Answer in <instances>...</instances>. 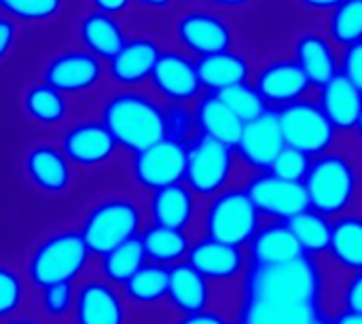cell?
<instances>
[{
    "instance_id": "1",
    "label": "cell",
    "mask_w": 362,
    "mask_h": 324,
    "mask_svg": "<svg viewBox=\"0 0 362 324\" xmlns=\"http://www.w3.org/2000/svg\"><path fill=\"white\" fill-rule=\"evenodd\" d=\"M327 282L329 276L322 263L308 257L278 267H250L242 289V306H310L325 312Z\"/></svg>"
},
{
    "instance_id": "2",
    "label": "cell",
    "mask_w": 362,
    "mask_h": 324,
    "mask_svg": "<svg viewBox=\"0 0 362 324\" xmlns=\"http://www.w3.org/2000/svg\"><path fill=\"white\" fill-rule=\"evenodd\" d=\"M98 117L125 155L165 138L163 102L144 89H112L100 100Z\"/></svg>"
},
{
    "instance_id": "3",
    "label": "cell",
    "mask_w": 362,
    "mask_h": 324,
    "mask_svg": "<svg viewBox=\"0 0 362 324\" xmlns=\"http://www.w3.org/2000/svg\"><path fill=\"white\" fill-rule=\"evenodd\" d=\"M362 155L350 149H331L312 159L303 180L310 208L327 219H337L361 206Z\"/></svg>"
},
{
    "instance_id": "4",
    "label": "cell",
    "mask_w": 362,
    "mask_h": 324,
    "mask_svg": "<svg viewBox=\"0 0 362 324\" xmlns=\"http://www.w3.org/2000/svg\"><path fill=\"white\" fill-rule=\"evenodd\" d=\"M146 223L144 197L136 191H115L91 202L83 212L78 231L91 255L100 259L112 248L140 238Z\"/></svg>"
},
{
    "instance_id": "5",
    "label": "cell",
    "mask_w": 362,
    "mask_h": 324,
    "mask_svg": "<svg viewBox=\"0 0 362 324\" xmlns=\"http://www.w3.org/2000/svg\"><path fill=\"white\" fill-rule=\"evenodd\" d=\"M91 259L93 255L78 227H62L40 236L30 246L23 274L34 291L53 284H78Z\"/></svg>"
},
{
    "instance_id": "6",
    "label": "cell",
    "mask_w": 362,
    "mask_h": 324,
    "mask_svg": "<svg viewBox=\"0 0 362 324\" xmlns=\"http://www.w3.org/2000/svg\"><path fill=\"white\" fill-rule=\"evenodd\" d=\"M261 225L263 216L240 183L202 204L197 236L246 248Z\"/></svg>"
},
{
    "instance_id": "7",
    "label": "cell",
    "mask_w": 362,
    "mask_h": 324,
    "mask_svg": "<svg viewBox=\"0 0 362 324\" xmlns=\"http://www.w3.org/2000/svg\"><path fill=\"white\" fill-rule=\"evenodd\" d=\"M187 263L218 291L225 308L240 314L242 289L250 272V259L246 248L195 236Z\"/></svg>"
},
{
    "instance_id": "8",
    "label": "cell",
    "mask_w": 362,
    "mask_h": 324,
    "mask_svg": "<svg viewBox=\"0 0 362 324\" xmlns=\"http://www.w3.org/2000/svg\"><path fill=\"white\" fill-rule=\"evenodd\" d=\"M244 176L246 174L233 146L206 136H197L189 144L185 185L202 202L240 185Z\"/></svg>"
},
{
    "instance_id": "9",
    "label": "cell",
    "mask_w": 362,
    "mask_h": 324,
    "mask_svg": "<svg viewBox=\"0 0 362 324\" xmlns=\"http://www.w3.org/2000/svg\"><path fill=\"white\" fill-rule=\"evenodd\" d=\"M187 153V144L163 138L140 153L127 155V176L134 191L146 197L159 189L185 183Z\"/></svg>"
},
{
    "instance_id": "10",
    "label": "cell",
    "mask_w": 362,
    "mask_h": 324,
    "mask_svg": "<svg viewBox=\"0 0 362 324\" xmlns=\"http://www.w3.org/2000/svg\"><path fill=\"white\" fill-rule=\"evenodd\" d=\"M40 81L70 100L85 98L102 89L106 81V64L83 47H64L47 57Z\"/></svg>"
},
{
    "instance_id": "11",
    "label": "cell",
    "mask_w": 362,
    "mask_h": 324,
    "mask_svg": "<svg viewBox=\"0 0 362 324\" xmlns=\"http://www.w3.org/2000/svg\"><path fill=\"white\" fill-rule=\"evenodd\" d=\"M276 112L286 146L297 149L312 159L337 146L339 134L331 125V121L327 119L316 100L303 98Z\"/></svg>"
},
{
    "instance_id": "12",
    "label": "cell",
    "mask_w": 362,
    "mask_h": 324,
    "mask_svg": "<svg viewBox=\"0 0 362 324\" xmlns=\"http://www.w3.org/2000/svg\"><path fill=\"white\" fill-rule=\"evenodd\" d=\"M57 144L76 172H100L110 168L121 155L119 144L100 121V117H83L70 121L64 127Z\"/></svg>"
},
{
    "instance_id": "13",
    "label": "cell",
    "mask_w": 362,
    "mask_h": 324,
    "mask_svg": "<svg viewBox=\"0 0 362 324\" xmlns=\"http://www.w3.org/2000/svg\"><path fill=\"white\" fill-rule=\"evenodd\" d=\"M248 197L255 208L263 216V221H280L286 223L299 212L310 208L308 191L303 183H291L278 178L272 172L246 174L242 180Z\"/></svg>"
},
{
    "instance_id": "14",
    "label": "cell",
    "mask_w": 362,
    "mask_h": 324,
    "mask_svg": "<svg viewBox=\"0 0 362 324\" xmlns=\"http://www.w3.org/2000/svg\"><path fill=\"white\" fill-rule=\"evenodd\" d=\"M23 176L34 191L45 197H64L74 189L76 170L57 142L40 140L23 153Z\"/></svg>"
},
{
    "instance_id": "15",
    "label": "cell",
    "mask_w": 362,
    "mask_h": 324,
    "mask_svg": "<svg viewBox=\"0 0 362 324\" xmlns=\"http://www.w3.org/2000/svg\"><path fill=\"white\" fill-rule=\"evenodd\" d=\"M174 36L180 51L195 59L229 51L233 45V30L227 19L208 8H189L180 13L174 23Z\"/></svg>"
},
{
    "instance_id": "16",
    "label": "cell",
    "mask_w": 362,
    "mask_h": 324,
    "mask_svg": "<svg viewBox=\"0 0 362 324\" xmlns=\"http://www.w3.org/2000/svg\"><path fill=\"white\" fill-rule=\"evenodd\" d=\"M148 85L163 104H193L204 93L195 57L180 49L161 51Z\"/></svg>"
},
{
    "instance_id": "17",
    "label": "cell",
    "mask_w": 362,
    "mask_h": 324,
    "mask_svg": "<svg viewBox=\"0 0 362 324\" xmlns=\"http://www.w3.org/2000/svg\"><path fill=\"white\" fill-rule=\"evenodd\" d=\"M134 312L123 291L93 274L76 284L72 324H132Z\"/></svg>"
},
{
    "instance_id": "18",
    "label": "cell",
    "mask_w": 362,
    "mask_h": 324,
    "mask_svg": "<svg viewBox=\"0 0 362 324\" xmlns=\"http://www.w3.org/2000/svg\"><path fill=\"white\" fill-rule=\"evenodd\" d=\"M233 149L242 163L244 174L269 172L278 155L286 149L278 112L267 110L259 119L246 123Z\"/></svg>"
},
{
    "instance_id": "19",
    "label": "cell",
    "mask_w": 362,
    "mask_h": 324,
    "mask_svg": "<svg viewBox=\"0 0 362 324\" xmlns=\"http://www.w3.org/2000/svg\"><path fill=\"white\" fill-rule=\"evenodd\" d=\"M252 85L272 110H280L310 96L314 89L305 72L293 57L265 62L252 74Z\"/></svg>"
},
{
    "instance_id": "20",
    "label": "cell",
    "mask_w": 362,
    "mask_h": 324,
    "mask_svg": "<svg viewBox=\"0 0 362 324\" xmlns=\"http://www.w3.org/2000/svg\"><path fill=\"white\" fill-rule=\"evenodd\" d=\"M202 204L204 202L185 183L159 189L144 197L146 219L151 225L187 231L195 236L199 227Z\"/></svg>"
},
{
    "instance_id": "21",
    "label": "cell",
    "mask_w": 362,
    "mask_h": 324,
    "mask_svg": "<svg viewBox=\"0 0 362 324\" xmlns=\"http://www.w3.org/2000/svg\"><path fill=\"white\" fill-rule=\"evenodd\" d=\"M161 45L151 36H129L123 49L106 64V79L117 89H142L161 55Z\"/></svg>"
},
{
    "instance_id": "22",
    "label": "cell",
    "mask_w": 362,
    "mask_h": 324,
    "mask_svg": "<svg viewBox=\"0 0 362 324\" xmlns=\"http://www.w3.org/2000/svg\"><path fill=\"white\" fill-rule=\"evenodd\" d=\"M216 306H223V297L187 261L170 267L168 316L197 314V312H204V310H210Z\"/></svg>"
},
{
    "instance_id": "23",
    "label": "cell",
    "mask_w": 362,
    "mask_h": 324,
    "mask_svg": "<svg viewBox=\"0 0 362 324\" xmlns=\"http://www.w3.org/2000/svg\"><path fill=\"white\" fill-rule=\"evenodd\" d=\"M322 267L331 278L362 272V206L331 221V244Z\"/></svg>"
},
{
    "instance_id": "24",
    "label": "cell",
    "mask_w": 362,
    "mask_h": 324,
    "mask_svg": "<svg viewBox=\"0 0 362 324\" xmlns=\"http://www.w3.org/2000/svg\"><path fill=\"white\" fill-rule=\"evenodd\" d=\"M74 32H76L78 47H83L85 51H89L104 64H108L129 38L121 17L106 15V13L91 11V8H87L78 17Z\"/></svg>"
},
{
    "instance_id": "25",
    "label": "cell",
    "mask_w": 362,
    "mask_h": 324,
    "mask_svg": "<svg viewBox=\"0 0 362 324\" xmlns=\"http://www.w3.org/2000/svg\"><path fill=\"white\" fill-rule=\"evenodd\" d=\"M246 253L250 267H278L303 259V253L295 242L288 225L280 221H263L246 246Z\"/></svg>"
},
{
    "instance_id": "26",
    "label": "cell",
    "mask_w": 362,
    "mask_h": 324,
    "mask_svg": "<svg viewBox=\"0 0 362 324\" xmlns=\"http://www.w3.org/2000/svg\"><path fill=\"white\" fill-rule=\"evenodd\" d=\"M316 102L337 129V134H354L362 117V93L341 74L316 89Z\"/></svg>"
},
{
    "instance_id": "27",
    "label": "cell",
    "mask_w": 362,
    "mask_h": 324,
    "mask_svg": "<svg viewBox=\"0 0 362 324\" xmlns=\"http://www.w3.org/2000/svg\"><path fill=\"white\" fill-rule=\"evenodd\" d=\"M168 282L170 270L155 263H144L123 287V297L129 303L132 312L142 314H168Z\"/></svg>"
},
{
    "instance_id": "28",
    "label": "cell",
    "mask_w": 362,
    "mask_h": 324,
    "mask_svg": "<svg viewBox=\"0 0 362 324\" xmlns=\"http://www.w3.org/2000/svg\"><path fill=\"white\" fill-rule=\"evenodd\" d=\"M293 59L305 72L314 89L327 85L339 74V55L333 47V40L318 32H305L295 40Z\"/></svg>"
},
{
    "instance_id": "29",
    "label": "cell",
    "mask_w": 362,
    "mask_h": 324,
    "mask_svg": "<svg viewBox=\"0 0 362 324\" xmlns=\"http://www.w3.org/2000/svg\"><path fill=\"white\" fill-rule=\"evenodd\" d=\"M195 62H197V74L202 81V89L212 91V93H221L229 87L250 83L252 74H255L250 59L233 49L212 53V55L199 57Z\"/></svg>"
},
{
    "instance_id": "30",
    "label": "cell",
    "mask_w": 362,
    "mask_h": 324,
    "mask_svg": "<svg viewBox=\"0 0 362 324\" xmlns=\"http://www.w3.org/2000/svg\"><path fill=\"white\" fill-rule=\"evenodd\" d=\"M193 112H195V123L199 136L225 142L229 146H235L244 123L238 119V115L223 102L218 93L204 91L195 102H193Z\"/></svg>"
},
{
    "instance_id": "31",
    "label": "cell",
    "mask_w": 362,
    "mask_h": 324,
    "mask_svg": "<svg viewBox=\"0 0 362 324\" xmlns=\"http://www.w3.org/2000/svg\"><path fill=\"white\" fill-rule=\"evenodd\" d=\"M21 110L32 123L40 127H59L64 123L68 125L72 106L70 98H66L51 85L38 81L30 83L21 93Z\"/></svg>"
},
{
    "instance_id": "32",
    "label": "cell",
    "mask_w": 362,
    "mask_h": 324,
    "mask_svg": "<svg viewBox=\"0 0 362 324\" xmlns=\"http://www.w3.org/2000/svg\"><path fill=\"white\" fill-rule=\"evenodd\" d=\"M193 240H195V233L157 227L151 223H146V227L140 233V242H142L146 261L155 263V265H163L168 270L178 263H185L189 259Z\"/></svg>"
},
{
    "instance_id": "33",
    "label": "cell",
    "mask_w": 362,
    "mask_h": 324,
    "mask_svg": "<svg viewBox=\"0 0 362 324\" xmlns=\"http://www.w3.org/2000/svg\"><path fill=\"white\" fill-rule=\"evenodd\" d=\"M286 225L295 242L299 244L303 257L322 263L331 244V219L308 208L297 216H293L291 221H286Z\"/></svg>"
},
{
    "instance_id": "34",
    "label": "cell",
    "mask_w": 362,
    "mask_h": 324,
    "mask_svg": "<svg viewBox=\"0 0 362 324\" xmlns=\"http://www.w3.org/2000/svg\"><path fill=\"white\" fill-rule=\"evenodd\" d=\"M144 263H146V255L140 238H136L102 255L98 259V276L121 289Z\"/></svg>"
},
{
    "instance_id": "35",
    "label": "cell",
    "mask_w": 362,
    "mask_h": 324,
    "mask_svg": "<svg viewBox=\"0 0 362 324\" xmlns=\"http://www.w3.org/2000/svg\"><path fill=\"white\" fill-rule=\"evenodd\" d=\"M68 0H2L0 13L19 25H51L64 17Z\"/></svg>"
},
{
    "instance_id": "36",
    "label": "cell",
    "mask_w": 362,
    "mask_h": 324,
    "mask_svg": "<svg viewBox=\"0 0 362 324\" xmlns=\"http://www.w3.org/2000/svg\"><path fill=\"white\" fill-rule=\"evenodd\" d=\"M325 312L327 316L335 312L362 314V272L329 276L325 293Z\"/></svg>"
},
{
    "instance_id": "37",
    "label": "cell",
    "mask_w": 362,
    "mask_h": 324,
    "mask_svg": "<svg viewBox=\"0 0 362 324\" xmlns=\"http://www.w3.org/2000/svg\"><path fill=\"white\" fill-rule=\"evenodd\" d=\"M30 282L17 265L0 259V323L21 314L28 301Z\"/></svg>"
},
{
    "instance_id": "38",
    "label": "cell",
    "mask_w": 362,
    "mask_h": 324,
    "mask_svg": "<svg viewBox=\"0 0 362 324\" xmlns=\"http://www.w3.org/2000/svg\"><path fill=\"white\" fill-rule=\"evenodd\" d=\"M329 38L341 47L362 40V0H341L331 11Z\"/></svg>"
},
{
    "instance_id": "39",
    "label": "cell",
    "mask_w": 362,
    "mask_h": 324,
    "mask_svg": "<svg viewBox=\"0 0 362 324\" xmlns=\"http://www.w3.org/2000/svg\"><path fill=\"white\" fill-rule=\"evenodd\" d=\"M38 293V314L49 324H66L72 320L76 284H53Z\"/></svg>"
},
{
    "instance_id": "40",
    "label": "cell",
    "mask_w": 362,
    "mask_h": 324,
    "mask_svg": "<svg viewBox=\"0 0 362 324\" xmlns=\"http://www.w3.org/2000/svg\"><path fill=\"white\" fill-rule=\"evenodd\" d=\"M223 98V102L238 115V119L246 125L255 119H259L261 115H265L267 110H272L265 100L261 98V93L257 91V87L250 83H242L235 87H229L225 91L218 93Z\"/></svg>"
},
{
    "instance_id": "41",
    "label": "cell",
    "mask_w": 362,
    "mask_h": 324,
    "mask_svg": "<svg viewBox=\"0 0 362 324\" xmlns=\"http://www.w3.org/2000/svg\"><path fill=\"white\" fill-rule=\"evenodd\" d=\"M163 125L168 140L187 146L199 136L193 104H163Z\"/></svg>"
},
{
    "instance_id": "42",
    "label": "cell",
    "mask_w": 362,
    "mask_h": 324,
    "mask_svg": "<svg viewBox=\"0 0 362 324\" xmlns=\"http://www.w3.org/2000/svg\"><path fill=\"white\" fill-rule=\"evenodd\" d=\"M310 168H312V157H308L305 153H301L297 149L286 146L278 155V159L274 161L269 172L276 174L278 178H284V180H291V183H303Z\"/></svg>"
},
{
    "instance_id": "43",
    "label": "cell",
    "mask_w": 362,
    "mask_h": 324,
    "mask_svg": "<svg viewBox=\"0 0 362 324\" xmlns=\"http://www.w3.org/2000/svg\"><path fill=\"white\" fill-rule=\"evenodd\" d=\"M165 324H240V314L225 308L216 306L197 314H187V316H168Z\"/></svg>"
},
{
    "instance_id": "44",
    "label": "cell",
    "mask_w": 362,
    "mask_h": 324,
    "mask_svg": "<svg viewBox=\"0 0 362 324\" xmlns=\"http://www.w3.org/2000/svg\"><path fill=\"white\" fill-rule=\"evenodd\" d=\"M339 74L362 93V40L344 47L339 55Z\"/></svg>"
},
{
    "instance_id": "45",
    "label": "cell",
    "mask_w": 362,
    "mask_h": 324,
    "mask_svg": "<svg viewBox=\"0 0 362 324\" xmlns=\"http://www.w3.org/2000/svg\"><path fill=\"white\" fill-rule=\"evenodd\" d=\"M19 34H21V25L11 17H6L4 13H0V66L8 62V57L17 49Z\"/></svg>"
},
{
    "instance_id": "46",
    "label": "cell",
    "mask_w": 362,
    "mask_h": 324,
    "mask_svg": "<svg viewBox=\"0 0 362 324\" xmlns=\"http://www.w3.org/2000/svg\"><path fill=\"white\" fill-rule=\"evenodd\" d=\"M87 4H89L91 11H100V13H106V15L121 17L134 6V0H87Z\"/></svg>"
},
{
    "instance_id": "47",
    "label": "cell",
    "mask_w": 362,
    "mask_h": 324,
    "mask_svg": "<svg viewBox=\"0 0 362 324\" xmlns=\"http://www.w3.org/2000/svg\"><path fill=\"white\" fill-rule=\"evenodd\" d=\"M0 324H49L40 314H17V316H13V318H8V320H2Z\"/></svg>"
},
{
    "instance_id": "48",
    "label": "cell",
    "mask_w": 362,
    "mask_h": 324,
    "mask_svg": "<svg viewBox=\"0 0 362 324\" xmlns=\"http://www.w3.org/2000/svg\"><path fill=\"white\" fill-rule=\"evenodd\" d=\"M176 0H134V6H142L146 11H165Z\"/></svg>"
},
{
    "instance_id": "49",
    "label": "cell",
    "mask_w": 362,
    "mask_h": 324,
    "mask_svg": "<svg viewBox=\"0 0 362 324\" xmlns=\"http://www.w3.org/2000/svg\"><path fill=\"white\" fill-rule=\"evenodd\" d=\"M331 324H362V314H348V312H335L329 316Z\"/></svg>"
},
{
    "instance_id": "50",
    "label": "cell",
    "mask_w": 362,
    "mask_h": 324,
    "mask_svg": "<svg viewBox=\"0 0 362 324\" xmlns=\"http://www.w3.org/2000/svg\"><path fill=\"white\" fill-rule=\"evenodd\" d=\"M297 2H301L303 6L314 8V11H333L341 0H297Z\"/></svg>"
},
{
    "instance_id": "51",
    "label": "cell",
    "mask_w": 362,
    "mask_h": 324,
    "mask_svg": "<svg viewBox=\"0 0 362 324\" xmlns=\"http://www.w3.org/2000/svg\"><path fill=\"white\" fill-rule=\"evenodd\" d=\"M208 4H214V6H227V8H235V6H246L248 2L252 0H204Z\"/></svg>"
},
{
    "instance_id": "52",
    "label": "cell",
    "mask_w": 362,
    "mask_h": 324,
    "mask_svg": "<svg viewBox=\"0 0 362 324\" xmlns=\"http://www.w3.org/2000/svg\"><path fill=\"white\" fill-rule=\"evenodd\" d=\"M354 138H356V142H358V149H361V155H362V117L361 121H358V127L354 129V134H352Z\"/></svg>"
},
{
    "instance_id": "53",
    "label": "cell",
    "mask_w": 362,
    "mask_h": 324,
    "mask_svg": "<svg viewBox=\"0 0 362 324\" xmlns=\"http://www.w3.org/2000/svg\"><path fill=\"white\" fill-rule=\"evenodd\" d=\"M361 206H362V170H361Z\"/></svg>"
},
{
    "instance_id": "54",
    "label": "cell",
    "mask_w": 362,
    "mask_h": 324,
    "mask_svg": "<svg viewBox=\"0 0 362 324\" xmlns=\"http://www.w3.org/2000/svg\"><path fill=\"white\" fill-rule=\"evenodd\" d=\"M0 8H2V0H0Z\"/></svg>"
}]
</instances>
